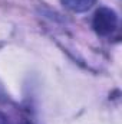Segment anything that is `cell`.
<instances>
[{
    "label": "cell",
    "instance_id": "obj_2",
    "mask_svg": "<svg viewBox=\"0 0 122 124\" xmlns=\"http://www.w3.org/2000/svg\"><path fill=\"white\" fill-rule=\"evenodd\" d=\"M95 3H96V0H62V4L66 9L76 12V13H82V12L89 10Z\"/></svg>",
    "mask_w": 122,
    "mask_h": 124
},
{
    "label": "cell",
    "instance_id": "obj_1",
    "mask_svg": "<svg viewBox=\"0 0 122 124\" xmlns=\"http://www.w3.org/2000/svg\"><path fill=\"white\" fill-rule=\"evenodd\" d=\"M118 26V15L109 7H99L92 19V28L99 36H108Z\"/></svg>",
    "mask_w": 122,
    "mask_h": 124
},
{
    "label": "cell",
    "instance_id": "obj_5",
    "mask_svg": "<svg viewBox=\"0 0 122 124\" xmlns=\"http://www.w3.org/2000/svg\"><path fill=\"white\" fill-rule=\"evenodd\" d=\"M23 124H29V123H23Z\"/></svg>",
    "mask_w": 122,
    "mask_h": 124
},
{
    "label": "cell",
    "instance_id": "obj_3",
    "mask_svg": "<svg viewBox=\"0 0 122 124\" xmlns=\"http://www.w3.org/2000/svg\"><path fill=\"white\" fill-rule=\"evenodd\" d=\"M0 101H7V94L4 93L1 84H0Z\"/></svg>",
    "mask_w": 122,
    "mask_h": 124
},
{
    "label": "cell",
    "instance_id": "obj_4",
    "mask_svg": "<svg viewBox=\"0 0 122 124\" xmlns=\"http://www.w3.org/2000/svg\"><path fill=\"white\" fill-rule=\"evenodd\" d=\"M0 124H10L9 120H7V117H6L3 113H0Z\"/></svg>",
    "mask_w": 122,
    "mask_h": 124
}]
</instances>
